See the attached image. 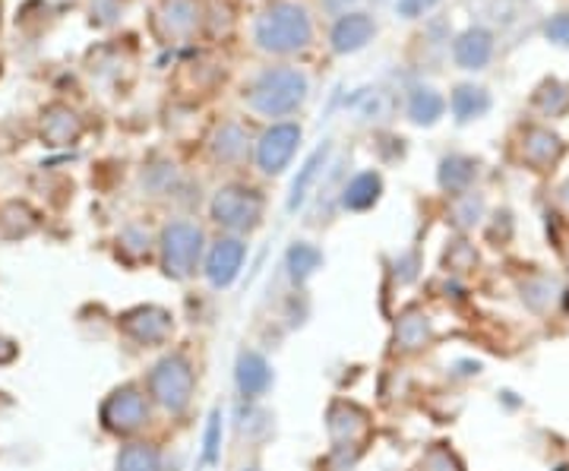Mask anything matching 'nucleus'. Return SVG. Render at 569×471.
I'll return each instance as SVG.
<instances>
[{"label": "nucleus", "mask_w": 569, "mask_h": 471, "mask_svg": "<svg viewBox=\"0 0 569 471\" xmlns=\"http://www.w3.org/2000/svg\"><path fill=\"white\" fill-rule=\"evenodd\" d=\"M244 39L257 61L305 63L323 41V17L313 0H269L247 13Z\"/></svg>", "instance_id": "f257e3e1"}, {"label": "nucleus", "mask_w": 569, "mask_h": 471, "mask_svg": "<svg viewBox=\"0 0 569 471\" xmlns=\"http://www.w3.org/2000/svg\"><path fill=\"white\" fill-rule=\"evenodd\" d=\"M313 92V77L305 63L257 61L238 89V99L250 118L263 123L298 121Z\"/></svg>", "instance_id": "f03ea898"}, {"label": "nucleus", "mask_w": 569, "mask_h": 471, "mask_svg": "<svg viewBox=\"0 0 569 471\" xmlns=\"http://www.w3.org/2000/svg\"><path fill=\"white\" fill-rule=\"evenodd\" d=\"M209 219L212 226L222 228V234H234V238L253 234L266 219L263 190L244 181H228L212 193Z\"/></svg>", "instance_id": "7ed1b4c3"}, {"label": "nucleus", "mask_w": 569, "mask_h": 471, "mask_svg": "<svg viewBox=\"0 0 569 471\" xmlns=\"http://www.w3.org/2000/svg\"><path fill=\"white\" fill-rule=\"evenodd\" d=\"M152 32L164 48H200L206 32V0H156Z\"/></svg>", "instance_id": "20e7f679"}, {"label": "nucleus", "mask_w": 569, "mask_h": 471, "mask_svg": "<svg viewBox=\"0 0 569 471\" xmlns=\"http://www.w3.org/2000/svg\"><path fill=\"white\" fill-rule=\"evenodd\" d=\"M159 253H162L164 275L183 282L200 269L206 253V231L190 219H174L159 234Z\"/></svg>", "instance_id": "39448f33"}, {"label": "nucleus", "mask_w": 569, "mask_h": 471, "mask_svg": "<svg viewBox=\"0 0 569 471\" xmlns=\"http://www.w3.org/2000/svg\"><path fill=\"white\" fill-rule=\"evenodd\" d=\"M301 140H305L301 121L263 123V130L257 133V146H253V168L263 178H282L295 162Z\"/></svg>", "instance_id": "423d86ee"}, {"label": "nucleus", "mask_w": 569, "mask_h": 471, "mask_svg": "<svg viewBox=\"0 0 569 471\" xmlns=\"http://www.w3.org/2000/svg\"><path fill=\"white\" fill-rule=\"evenodd\" d=\"M193 387H197L193 368H190V361L183 354H164L149 373V395L168 414H183L190 409Z\"/></svg>", "instance_id": "0eeeda50"}, {"label": "nucleus", "mask_w": 569, "mask_h": 471, "mask_svg": "<svg viewBox=\"0 0 569 471\" xmlns=\"http://www.w3.org/2000/svg\"><path fill=\"white\" fill-rule=\"evenodd\" d=\"M253 146H257V133L250 130L244 118H234V114L219 118L206 133V152L219 168L253 164Z\"/></svg>", "instance_id": "6e6552de"}, {"label": "nucleus", "mask_w": 569, "mask_h": 471, "mask_svg": "<svg viewBox=\"0 0 569 471\" xmlns=\"http://www.w3.org/2000/svg\"><path fill=\"white\" fill-rule=\"evenodd\" d=\"M377 36H380V20L373 10L365 7V10H351L326 22L323 44L332 58H351V54H361Z\"/></svg>", "instance_id": "1a4fd4ad"}, {"label": "nucleus", "mask_w": 569, "mask_h": 471, "mask_svg": "<svg viewBox=\"0 0 569 471\" xmlns=\"http://www.w3.org/2000/svg\"><path fill=\"white\" fill-rule=\"evenodd\" d=\"M99 418H102L104 431L118 433V437H130V433H137L146 428V421H149V402H146V392L140 387H121V390H114L108 399L102 402V411H99Z\"/></svg>", "instance_id": "9d476101"}, {"label": "nucleus", "mask_w": 569, "mask_h": 471, "mask_svg": "<svg viewBox=\"0 0 569 471\" xmlns=\"http://www.w3.org/2000/svg\"><path fill=\"white\" fill-rule=\"evenodd\" d=\"M247 260V241L244 238H234V234H222L216 238L212 244L206 247V260L203 272L206 282L212 288H231L238 282L241 269H244Z\"/></svg>", "instance_id": "9b49d317"}, {"label": "nucleus", "mask_w": 569, "mask_h": 471, "mask_svg": "<svg viewBox=\"0 0 569 471\" xmlns=\"http://www.w3.org/2000/svg\"><path fill=\"white\" fill-rule=\"evenodd\" d=\"M493 54H497V36L490 32L488 26H466L462 32H456L449 39V58L466 73L488 70Z\"/></svg>", "instance_id": "f8f14e48"}, {"label": "nucleus", "mask_w": 569, "mask_h": 471, "mask_svg": "<svg viewBox=\"0 0 569 471\" xmlns=\"http://www.w3.org/2000/svg\"><path fill=\"white\" fill-rule=\"evenodd\" d=\"M516 152H519V162L529 164L531 171H548V168H553V164L563 159L567 146L545 123H526L519 130Z\"/></svg>", "instance_id": "ddd939ff"}, {"label": "nucleus", "mask_w": 569, "mask_h": 471, "mask_svg": "<svg viewBox=\"0 0 569 471\" xmlns=\"http://www.w3.org/2000/svg\"><path fill=\"white\" fill-rule=\"evenodd\" d=\"M123 332L140 345H162L171 335V313L162 308H133L121 317Z\"/></svg>", "instance_id": "4468645a"}, {"label": "nucleus", "mask_w": 569, "mask_h": 471, "mask_svg": "<svg viewBox=\"0 0 569 471\" xmlns=\"http://www.w3.org/2000/svg\"><path fill=\"white\" fill-rule=\"evenodd\" d=\"M326 431L336 450H348L358 447L367 437V414L351 402H332L329 414H326Z\"/></svg>", "instance_id": "2eb2a0df"}, {"label": "nucleus", "mask_w": 569, "mask_h": 471, "mask_svg": "<svg viewBox=\"0 0 569 471\" xmlns=\"http://www.w3.org/2000/svg\"><path fill=\"white\" fill-rule=\"evenodd\" d=\"M402 108H406V118L415 127H433V123L443 121V114L449 111V99L427 82H415L406 89Z\"/></svg>", "instance_id": "dca6fc26"}, {"label": "nucleus", "mask_w": 569, "mask_h": 471, "mask_svg": "<svg viewBox=\"0 0 569 471\" xmlns=\"http://www.w3.org/2000/svg\"><path fill=\"white\" fill-rule=\"evenodd\" d=\"M39 133L41 140L48 146H54V149H61V146H73L82 137V118L70 108V104L54 102L48 104L44 111H41V121H39Z\"/></svg>", "instance_id": "f3484780"}, {"label": "nucleus", "mask_w": 569, "mask_h": 471, "mask_svg": "<svg viewBox=\"0 0 569 471\" xmlns=\"http://www.w3.org/2000/svg\"><path fill=\"white\" fill-rule=\"evenodd\" d=\"M244 29L238 0H206L203 44H224Z\"/></svg>", "instance_id": "a211bd4d"}, {"label": "nucleus", "mask_w": 569, "mask_h": 471, "mask_svg": "<svg viewBox=\"0 0 569 471\" xmlns=\"http://www.w3.org/2000/svg\"><path fill=\"white\" fill-rule=\"evenodd\" d=\"M380 197H383V174L367 168V171H358L339 190V206L348 209V212H367V209H373V206L380 203Z\"/></svg>", "instance_id": "6ab92c4d"}, {"label": "nucleus", "mask_w": 569, "mask_h": 471, "mask_svg": "<svg viewBox=\"0 0 569 471\" xmlns=\"http://www.w3.org/2000/svg\"><path fill=\"white\" fill-rule=\"evenodd\" d=\"M449 99V114H452V121L456 123H471V121H481L485 114L490 111V92L485 86H478V82H459V86H452V92L447 96Z\"/></svg>", "instance_id": "aec40b11"}, {"label": "nucleus", "mask_w": 569, "mask_h": 471, "mask_svg": "<svg viewBox=\"0 0 569 471\" xmlns=\"http://www.w3.org/2000/svg\"><path fill=\"white\" fill-rule=\"evenodd\" d=\"M475 178H478V159L462 156V152H449L437 164V184L447 197L475 190Z\"/></svg>", "instance_id": "412c9836"}, {"label": "nucleus", "mask_w": 569, "mask_h": 471, "mask_svg": "<svg viewBox=\"0 0 569 471\" xmlns=\"http://www.w3.org/2000/svg\"><path fill=\"white\" fill-rule=\"evenodd\" d=\"M234 383L244 399H260L272 387V370L260 351H241L238 368H234Z\"/></svg>", "instance_id": "4be33fe9"}, {"label": "nucleus", "mask_w": 569, "mask_h": 471, "mask_svg": "<svg viewBox=\"0 0 569 471\" xmlns=\"http://www.w3.org/2000/svg\"><path fill=\"white\" fill-rule=\"evenodd\" d=\"M329 156H332V143H323L320 149H313L310 156H307V162L301 164V171H298V178H295V184H291V197H288V212H298L305 200L310 197V190L317 184V178H320V171L329 162Z\"/></svg>", "instance_id": "5701e85b"}, {"label": "nucleus", "mask_w": 569, "mask_h": 471, "mask_svg": "<svg viewBox=\"0 0 569 471\" xmlns=\"http://www.w3.org/2000/svg\"><path fill=\"white\" fill-rule=\"evenodd\" d=\"M485 209H488V206H485V197H481L478 190L456 193V197H449V206H447L449 226L459 228V231H471V228L481 226Z\"/></svg>", "instance_id": "b1692460"}, {"label": "nucleus", "mask_w": 569, "mask_h": 471, "mask_svg": "<svg viewBox=\"0 0 569 471\" xmlns=\"http://www.w3.org/2000/svg\"><path fill=\"white\" fill-rule=\"evenodd\" d=\"M433 339V327L421 310H408L396 323V345L402 351H425Z\"/></svg>", "instance_id": "393cba45"}, {"label": "nucleus", "mask_w": 569, "mask_h": 471, "mask_svg": "<svg viewBox=\"0 0 569 471\" xmlns=\"http://www.w3.org/2000/svg\"><path fill=\"white\" fill-rule=\"evenodd\" d=\"M531 108L541 114V118H567L569 114V82L563 80H545L535 96H531Z\"/></svg>", "instance_id": "a878e982"}, {"label": "nucleus", "mask_w": 569, "mask_h": 471, "mask_svg": "<svg viewBox=\"0 0 569 471\" xmlns=\"http://www.w3.org/2000/svg\"><path fill=\"white\" fill-rule=\"evenodd\" d=\"M323 267V253H320V247L307 244V241H298V244L288 247V253H284V269H288V275H291V282L295 285H305L307 279L317 272V269Z\"/></svg>", "instance_id": "bb28decb"}, {"label": "nucleus", "mask_w": 569, "mask_h": 471, "mask_svg": "<svg viewBox=\"0 0 569 471\" xmlns=\"http://www.w3.org/2000/svg\"><path fill=\"white\" fill-rule=\"evenodd\" d=\"M118 471H162V452L149 443H130L118 455Z\"/></svg>", "instance_id": "cd10ccee"}, {"label": "nucleus", "mask_w": 569, "mask_h": 471, "mask_svg": "<svg viewBox=\"0 0 569 471\" xmlns=\"http://www.w3.org/2000/svg\"><path fill=\"white\" fill-rule=\"evenodd\" d=\"M142 187H146L152 197H171V193H178V187H181V171L168 162L149 164V168L142 171Z\"/></svg>", "instance_id": "c85d7f7f"}, {"label": "nucleus", "mask_w": 569, "mask_h": 471, "mask_svg": "<svg viewBox=\"0 0 569 471\" xmlns=\"http://www.w3.org/2000/svg\"><path fill=\"white\" fill-rule=\"evenodd\" d=\"M219 462H222V409H212L206 421L203 465H219Z\"/></svg>", "instance_id": "c756f323"}, {"label": "nucleus", "mask_w": 569, "mask_h": 471, "mask_svg": "<svg viewBox=\"0 0 569 471\" xmlns=\"http://www.w3.org/2000/svg\"><path fill=\"white\" fill-rule=\"evenodd\" d=\"M387 3L392 7V13L402 17V20H421L440 0H387Z\"/></svg>", "instance_id": "7c9ffc66"}, {"label": "nucleus", "mask_w": 569, "mask_h": 471, "mask_svg": "<svg viewBox=\"0 0 569 471\" xmlns=\"http://www.w3.org/2000/svg\"><path fill=\"white\" fill-rule=\"evenodd\" d=\"M478 263V253H475V247L466 244V241H456V244L447 247V267L452 272H466Z\"/></svg>", "instance_id": "2f4dec72"}, {"label": "nucleus", "mask_w": 569, "mask_h": 471, "mask_svg": "<svg viewBox=\"0 0 569 471\" xmlns=\"http://www.w3.org/2000/svg\"><path fill=\"white\" fill-rule=\"evenodd\" d=\"M313 3H317L323 22L336 20V17H342V13H351V10H365L367 7V0H313Z\"/></svg>", "instance_id": "473e14b6"}, {"label": "nucleus", "mask_w": 569, "mask_h": 471, "mask_svg": "<svg viewBox=\"0 0 569 471\" xmlns=\"http://www.w3.org/2000/svg\"><path fill=\"white\" fill-rule=\"evenodd\" d=\"M545 36L553 44H569V13H557L545 22Z\"/></svg>", "instance_id": "72a5a7b5"}, {"label": "nucleus", "mask_w": 569, "mask_h": 471, "mask_svg": "<svg viewBox=\"0 0 569 471\" xmlns=\"http://www.w3.org/2000/svg\"><path fill=\"white\" fill-rule=\"evenodd\" d=\"M263 3H269V0H238V7H247V10H257Z\"/></svg>", "instance_id": "f704fd0d"}, {"label": "nucleus", "mask_w": 569, "mask_h": 471, "mask_svg": "<svg viewBox=\"0 0 569 471\" xmlns=\"http://www.w3.org/2000/svg\"><path fill=\"white\" fill-rule=\"evenodd\" d=\"M563 203H567V209H569V184L563 187Z\"/></svg>", "instance_id": "c9c22d12"}, {"label": "nucleus", "mask_w": 569, "mask_h": 471, "mask_svg": "<svg viewBox=\"0 0 569 471\" xmlns=\"http://www.w3.org/2000/svg\"><path fill=\"white\" fill-rule=\"evenodd\" d=\"M244 471H260V469H244Z\"/></svg>", "instance_id": "e433bc0d"}]
</instances>
